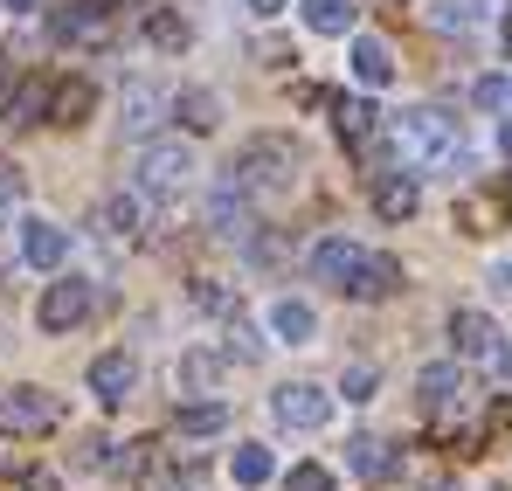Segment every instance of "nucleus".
Here are the masks:
<instances>
[{"instance_id": "4", "label": "nucleus", "mask_w": 512, "mask_h": 491, "mask_svg": "<svg viewBox=\"0 0 512 491\" xmlns=\"http://www.w3.org/2000/svg\"><path fill=\"white\" fill-rule=\"evenodd\" d=\"M63 422V402L49 388H0V436H49Z\"/></svg>"}, {"instance_id": "19", "label": "nucleus", "mask_w": 512, "mask_h": 491, "mask_svg": "<svg viewBox=\"0 0 512 491\" xmlns=\"http://www.w3.org/2000/svg\"><path fill=\"white\" fill-rule=\"evenodd\" d=\"M333 125H340V139L353 146V153H367V146H374V125H381V111H374L367 97H340V104H333Z\"/></svg>"}, {"instance_id": "28", "label": "nucleus", "mask_w": 512, "mask_h": 491, "mask_svg": "<svg viewBox=\"0 0 512 491\" xmlns=\"http://www.w3.org/2000/svg\"><path fill=\"white\" fill-rule=\"evenodd\" d=\"M457 229L464 236H492L499 229V194H464L457 201Z\"/></svg>"}, {"instance_id": "8", "label": "nucleus", "mask_w": 512, "mask_h": 491, "mask_svg": "<svg viewBox=\"0 0 512 491\" xmlns=\"http://www.w3.org/2000/svg\"><path fill=\"white\" fill-rule=\"evenodd\" d=\"M402 291V256H388V249H367L360 256V270H353V284H346V298H360V305H381V298H395Z\"/></svg>"}, {"instance_id": "41", "label": "nucleus", "mask_w": 512, "mask_h": 491, "mask_svg": "<svg viewBox=\"0 0 512 491\" xmlns=\"http://www.w3.org/2000/svg\"><path fill=\"white\" fill-rule=\"evenodd\" d=\"M499 153H506V160H512V118H506V125H499Z\"/></svg>"}, {"instance_id": "14", "label": "nucleus", "mask_w": 512, "mask_h": 491, "mask_svg": "<svg viewBox=\"0 0 512 491\" xmlns=\"http://www.w3.org/2000/svg\"><path fill=\"white\" fill-rule=\"evenodd\" d=\"M346 70L367 83V90H388V83H395V56H388V42L353 35V42H346Z\"/></svg>"}, {"instance_id": "16", "label": "nucleus", "mask_w": 512, "mask_h": 491, "mask_svg": "<svg viewBox=\"0 0 512 491\" xmlns=\"http://www.w3.org/2000/svg\"><path fill=\"white\" fill-rule=\"evenodd\" d=\"M416 395H423V409H464V374H457V360H436L416 374Z\"/></svg>"}, {"instance_id": "23", "label": "nucleus", "mask_w": 512, "mask_h": 491, "mask_svg": "<svg viewBox=\"0 0 512 491\" xmlns=\"http://www.w3.org/2000/svg\"><path fill=\"white\" fill-rule=\"evenodd\" d=\"M298 14H305L312 35H353V21H360L353 0H298Z\"/></svg>"}, {"instance_id": "6", "label": "nucleus", "mask_w": 512, "mask_h": 491, "mask_svg": "<svg viewBox=\"0 0 512 491\" xmlns=\"http://www.w3.org/2000/svg\"><path fill=\"white\" fill-rule=\"evenodd\" d=\"M90 291L84 277H56V284H42V305H35V326L42 332H77L90 319Z\"/></svg>"}, {"instance_id": "26", "label": "nucleus", "mask_w": 512, "mask_h": 491, "mask_svg": "<svg viewBox=\"0 0 512 491\" xmlns=\"http://www.w3.org/2000/svg\"><path fill=\"white\" fill-rule=\"evenodd\" d=\"M229 478H236L243 491L270 485V478H277V457H270L263 443H236V457H229Z\"/></svg>"}, {"instance_id": "7", "label": "nucleus", "mask_w": 512, "mask_h": 491, "mask_svg": "<svg viewBox=\"0 0 512 491\" xmlns=\"http://www.w3.org/2000/svg\"><path fill=\"white\" fill-rule=\"evenodd\" d=\"M208 229H215L222 243H256V229H263V222H256V201L243 194V187L222 180V187L208 194Z\"/></svg>"}, {"instance_id": "9", "label": "nucleus", "mask_w": 512, "mask_h": 491, "mask_svg": "<svg viewBox=\"0 0 512 491\" xmlns=\"http://www.w3.org/2000/svg\"><path fill=\"white\" fill-rule=\"evenodd\" d=\"M132 388H139V360H132V353H97V360H90V395H97L104 409H125Z\"/></svg>"}, {"instance_id": "24", "label": "nucleus", "mask_w": 512, "mask_h": 491, "mask_svg": "<svg viewBox=\"0 0 512 491\" xmlns=\"http://www.w3.org/2000/svg\"><path fill=\"white\" fill-rule=\"evenodd\" d=\"M173 118H180L187 132H215V125H222V97H215V90H180V97H173Z\"/></svg>"}, {"instance_id": "42", "label": "nucleus", "mask_w": 512, "mask_h": 491, "mask_svg": "<svg viewBox=\"0 0 512 491\" xmlns=\"http://www.w3.org/2000/svg\"><path fill=\"white\" fill-rule=\"evenodd\" d=\"M90 14H111V7H125V0H84Z\"/></svg>"}, {"instance_id": "31", "label": "nucleus", "mask_w": 512, "mask_h": 491, "mask_svg": "<svg viewBox=\"0 0 512 491\" xmlns=\"http://www.w3.org/2000/svg\"><path fill=\"white\" fill-rule=\"evenodd\" d=\"M485 14V0H429V21L436 28H471Z\"/></svg>"}, {"instance_id": "21", "label": "nucleus", "mask_w": 512, "mask_h": 491, "mask_svg": "<svg viewBox=\"0 0 512 491\" xmlns=\"http://www.w3.org/2000/svg\"><path fill=\"white\" fill-rule=\"evenodd\" d=\"M270 332H277L284 346H312V332H319V312H312L305 298H277V305H270Z\"/></svg>"}, {"instance_id": "25", "label": "nucleus", "mask_w": 512, "mask_h": 491, "mask_svg": "<svg viewBox=\"0 0 512 491\" xmlns=\"http://www.w3.org/2000/svg\"><path fill=\"white\" fill-rule=\"evenodd\" d=\"M173 388H187V395H215V388H222V360H215V353H180Z\"/></svg>"}, {"instance_id": "44", "label": "nucleus", "mask_w": 512, "mask_h": 491, "mask_svg": "<svg viewBox=\"0 0 512 491\" xmlns=\"http://www.w3.org/2000/svg\"><path fill=\"white\" fill-rule=\"evenodd\" d=\"M506 49H512V21H506Z\"/></svg>"}, {"instance_id": "37", "label": "nucleus", "mask_w": 512, "mask_h": 491, "mask_svg": "<svg viewBox=\"0 0 512 491\" xmlns=\"http://www.w3.org/2000/svg\"><path fill=\"white\" fill-rule=\"evenodd\" d=\"M21 491H63V478H56V471H28V485Z\"/></svg>"}, {"instance_id": "2", "label": "nucleus", "mask_w": 512, "mask_h": 491, "mask_svg": "<svg viewBox=\"0 0 512 491\" xmlns=\"http://www.w3.org/2000/svg\"><path fill=\"white\" fill-rule=\"evenodd\" d=\"M298 173H305V160H298V146L284 132H256V139L236 146V160H229V187H243L250 201H291L298 194Z\"/></svg>"}, {"instance_id": "12", "label": "nucleus", "mask_w": 512, "mask_h": 491, "mask_svg": "<svg viewBox=\"0 0 512 491\" xmlns=\"http://www.w3.org/2000/svg\"><path fill=\"white\" fill-rule=\"evenodd\" d=\"M118 125H125V139H153L160 132V111H173V97H160L153 83H125V97H118Z\"/></svg>"}, {"instance_id": "40", "label": "nucleus", "mask_w": 512, "mask_h": 491, "mask_svg": "<svg viewBox=\"0 0 512 491\" xmlns=\"http://www.w3.org/2000/svg\"><path fill=\"white\" fill-rule=\"evenodd\" d=\"M492 367H499V374L512 381V346H499V360H492Z\"/></svg>"}, {"instance_id": "15", "label": "nucleus", "mask_w": 512, "mask_h": 491, "mask_svg": "<svg viewBox=\"0 0 512 491\" xmlns=\"http://www.w3.org/2000/svg\"><path fill=\"white\" fill-rule=\"evenodd\" d=\"M139 229H146L139 194H111V201L97 208V236H104V243H139Z\"/></svg>"}, {"instance_id": "36", "label": "nucleus", "mask_w": 512, "mask_h": 491, "mask_svg": "<svg viewBox=\"0 0 512 491\" xmlns=\"http://www.w3.org/2000/svg\"><path fill=\"white\" fill-rule=\"evenodd\" d=\"M194 305H201V312H229V291H222L215 277H201V284H194Z\"/></svg>"}, {"instance_id": "30", "label": "nucleus", "mask_w": 512, "mask_h": 491, "mask_svg": "<svg viewBox=\"0 0 512 491\" xmlns=\"http://www.w3.org/2000/svg\"><path fill=\"white\" fill-rule=\"evenodd\" d=\"M21 201H28V173H21L14 160H0V229L14 222V208H21Z\"/></svg>"}, {"instance_id": "5", "label": "nucleus", "mask_w": 512, "mask_h": 491, "mask_svg": "<svg viewBox=\"0 0 512 491\" xmlns=\"http://www.w3.org/2000/svg\"><path fill=\"white\" fill-rule=\"evenodd\" d=\"M270 415H277L284 429L312 436V429H326V422H333V395H326V388H312V381H284V388L270 395Z\"/></svg>"}, {"instance_id": "10", "label": "nucleus", "mask_w": 512, "mask_h": 491, "mask_svg": "<svg viewBox=\"0 0 512 491\" xmlns=\"http://www.w3.org/2000/svg\"><path fill=\"white\" fill-rule=\"evenodd\" d=\"M21 263L56 277V270L70 263V229H56V222H21Z\"/></svg>"}, {"instance_id": "20", "label": "nucleus", "mask_w": 512, "mask_h": 491, "mask_svg": "<svg viewBox=\"0 0 512 491\" xmlns=\"http://www.w3.org/2000/svg\"><path fill=\"white\" fill-rule=\"evenodd\" d=\"M346 464H353V478H367V485H388V478H395V450H388L381 436H353V443H346Z\"/></svg>"}, {"instance_id": "39", "label": "nucleus", "mask_w": 512, "mask_h": 491, "mask_svg": "<svg viewBox=\"0 0 512 491\" xmlns=\"http://www.w3.org/2000/svg\"><path fill=\"white\" fill-rule=\"evenodd\" d=\"M492 277H499V291H512V256H499V263H492Z\"/></svg>"}, {"instance_id": "3", "label": "nucleus", "mask_w": 512, "mask_h": 491, "mask_svg": "<svg viewBox=\"0 0 512 491\" xmlns=\"http://www.w3.org/2000/svg\"><path fill=\"white\" fill-rule=\"evenodd\" d=\"M194 187V153L180 146V139H146V153H139V194H187Z\"/></svg>"}, {"instance_id": "33", "label": "nucleus", "mask_w": 512, "mask_h": 491, "mask_svg": "<svg viewBox=\"0 0 512 491\" xmlns=\"http://www.w3.org/2000/svg\"><path fill=\"white\" fill-rule=\"evenodd\" d=\"M222 353H229V360H263V339L236 319V326H229V339H222Z\"/></svg>"}, {"instance_id": "43", "label": "nucleus", "mask_w": 512, "mask_h": 491, "mask_svg": "<svg viewBox=\"0 0 512 491\" xmlns=\"http://www.w3.org/2000/svg\"><path fill=\"white\" fill-rule=\"evenodd\" d=\"M7 7H14V14H28V7H35V0H7Z\"/></svg>"}, {"instance_id": "11", "label": "nucleus", "mask_w": 512, "mask_h": 491, "mask_svg": "<svg viewBox=\"0 0 512 491\" xmlns=\"http://www.w3.org/2000/svg\"><path fill=\"white\" fill-rule=\"evenodd\" d=\"M360 256H367V249L353 243V236H319V243H312V277L333 284V291H346L353 270H360Z\"/></svg>"}, {"instance_id": "38", "label": "nucleus", "mask_w": 512, "mask_h": 491, "mask_svg": "<svg viewBox=\"0 0 512 491\" xmlns=\"http://www.w3.org/2000/svg\"><path fill=\"white\" fill-rule=\"evenodd\" d=\"M284 7H291V0H250V14H256V21H277Z\"/></svg>"}, {"instance_id": "34", "label": "nucleus", "mask_w": 512, "mask_h": 491, "mask_svg": "<svg viewBox=\"0 0 512 491\" xmlns=\"http://www.w3.org/2000/svg\"><path fill=\"white\" fill-rule=\"evenodd\" d=\"M340 395H346V402H367V395H374V367H346Z\"/></svg>"}, {"instance_id": "29", "label": "nucleus", "mask_w": 512, "mask_h": 491, "mask_svg": "<svg viewBox=\"0 0 512 491\" xmlns=\"http://www.w3.org/2000/svg\"><path fill=\"white\" fill-rule=\"evenodd\" d=\"M173 429H180V436H222V429H229V409H222V402H194V409L173 415Z\"/></svg>"}, {"instance_id": "32", "label": "nucleus", "mask_w": 512, "mask_h": 491, "mask_svg": "<svg viewBox=\"0 0 512 491\" xmlns=\"http://www.w3.org/2000/svg\"><path fill=\"white\" fill-rule=\"evenodd\" d=\"M471 104H478V111H506L512 104V77H478L471 83Z\"/></svg>"}, {"instance_id": "13", "label": "nucleus", "mask_w": 512, "mask_h": 491, "mask_svg": "<svg viewBox=\"0 0 512 491\" xmlns=\"http://www.w3.org/2000/svg\"><path fill=\"white\" fill-rule=\"evenodd\" d=\"M450 346L457 360H499V326L485 312H450Z\"/></svg>"}, {"instance_id": "27", "label": "nucleus", "mask_w": 512, "mask_h": 491, "mask_svg": "<svg viewBox=\"0 0 512 491\" xmlns=\"http://www.w3.org/2000/svg\"><path fill=\"white\" fill-rule=\"evenodd\" d=\"M146 42H153V49H167V56H180V49L194 42V28H187L173 7H153V14H146Z\"/></svg>"}, {"instance_id": "1", "label": "nucleus", "mask_w": 512, "mask_h": 491, "mask_svg": "<svg viewBox=\"0 0 512 491\" xmlns=\"http://www.w3.org/2000/svg\"><path fill=\"white\" fill-rule=\"evenodd\" d=\"M388 146H395L409 166H423V173H450V180H457V166H471L464 139H457V118H450V111H436V104L402 111V118L388 125Z\"/></svg>"}, {"instance_id": "18", "label": "nucleus", "mask_w": 512, "mask_h": 491, "mask_svg": "<svg viewBox=\"0 0 512 491\" xmlns=\"http://www.w3.org/2000/svg\"><path fill=\"white\" fill-rule=\"evenodd\" d=\"M90 104H97V83L90 77H63L49 90V125H84Z\"/></svg>"}, {"instance_id": "22", "label": "nucleus", "mask_w": 512, "mask_h": 491, "mask_svg": "<svg viewBox=\"0 0 512 491\" xmlns=\"http://www.w3.org/2000/svg\"><path fill=\"white\" fill-rule=\"evenodd\" d=\"M49 90H56V83H42V77H21L14 90H7L0 118H7V125H35V118H49Z\"/></svg>"}, {"instance_id": "17", "label": "nucleus", "mask_w": 512, "mask_h": 491, "mask_svg": "<svg viewBox=\"0 0 512 491\" xmlns=\"http://www.w3.org/2000/svg\"><path fill=\"white\" fill-rule=\"evenodd\" d=\"M423 208V187L409 180V173H388V180H374V215L381 222H409Z\"/></svg>"}, {"instance_id": "35", "label": "nucleus", "mask_w": 512, "mask_h": 491, "mask_svg": "<svg viewBox=\"0 0 512 491\" xmlns=\"http://www.w3.org/2000/svg\"><path fill=\"white\" fill-rule=\"evenodd\" d=\"M284 485H291V491H333V478H326L319 464H298V471H291Z\"/></svg>"}]
</instances>
